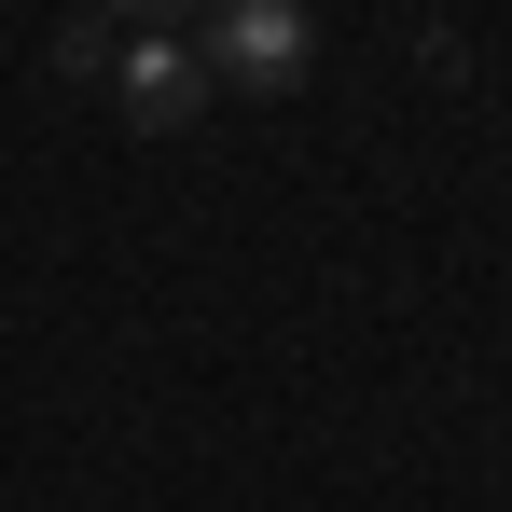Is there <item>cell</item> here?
<instances>
[{
  "label": "cell",
  "instance_id": "obj_1",
  "mask_svg": "<svg viewBox=\"0 0 512 512\" xmlns=\"http://www.w3.org/2000/svg\"><path fill=\"white\" fill-rule=\"evenodd\" d=\"M194 56H208V84H250V97H291L319 70V28L291 14V0H222L208 28H194Z\"/></svg>",
  "mask_w": 512,
  "mask_h": 512
},
{
  "label": "cell",
  "instance_id": "obj_2",
  "mask_svg": "<svg viewBox=\"0 0 512 512\" xmlns=\"http://www.w3.org/2000/svg\"><path fill=\"white\" fill-rule=\"evenodd\" d=\"M111 111H125L139 139H180V125L208 111V56H194V28L139 14V28H125V56H111Z\"/></svg>",
  "mask_w": 512,
  "mask_h": 512
},
{
  "label": "cell",
  "instance_id": "obj_3",
  "mask_svg": "<svg viewBox=\"0 0 512 512\" xmlns=\"http://www.w3.org/2000/svg\"><path fill=\"white\" fill-rule=\"evenodd\" d=\"M111 56H125V14H70L56 28V70L70 84H111Z\"/></svg>",
  "mask_w": 512,
  "mask_h": 512
}]
</instances>
